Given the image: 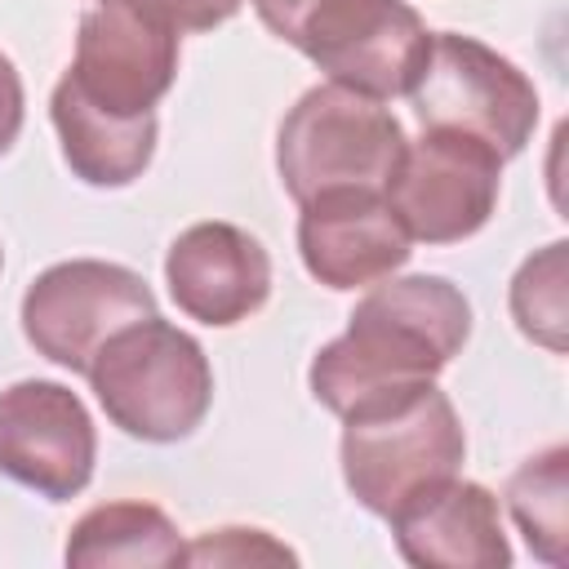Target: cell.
<instances>
[{
	"mask_svg": "<svg viewBox=\"0 0 569 569\" xmlns=\"http://www.w3.org/2000/svg\"><path fill=\"white\" fill-rule=\"evenodd\" d=\"M471 307L440 276L378 284L351 325L311 360V396L338 418L427 387L467 342Z\"/></svg>",
	"mask_w": 569,
	"mask_h": 569,
	"instance_id": "6da1fadb",
	"label": "cell"
},
{
	"mask_svg": "<svg viewBox=\"0 0 569 569\" xmlns=\"http://www.w3.org/2000/svg\"><path fill=\"white\" fill-rule=\"evenodd\" d=\"M342 476L356 502L382 520L458 476L467 458L462 422L431 382L342 418Z\"/></svg>",
	"mask_w": 569,
	"mask_h": 569,
	"instance_id": "7a4b0ae2",
	"label": "cell"
},
{
	"mask_svg": "<svg viewBox=\"0 0 569 569\" xmlns=\"http://www.w3.org/2000/svg\"><path fill=\"white\" fill-rule=\"evenodd\" d=\"M267 31L365 98L409 93L431 31L405 0H253Z\"/></svg>",
	"mask_w": 569,
	"mask_h": 569,
	"instance_id": "3957f363",
	"label": "cell"
},
{
	"mask_svg": "<svg viewBox=\"0 0 569 569\" xmlns=\"http://www.w3.org/2000/svg\"><path fill=\"white\" fill-rule=\"evenodd\" d=\"M89 382L107 418L138 440H182L213 400V373L200 342L160 316L133 320L102 342Z\"/></svg>",
	"mask_w": 569,
	"mask_h": 569,
	"instance_id": "277c9868",
	"label": "cell"
},
{
	"mask_svg": "<svg viewBox=\"0 0 569 569\" xmlns=\"http://www.w3.org/2000/svg\"><path fill=\"white\" fill-rule=\"evenodd\" d=\"M405 156L400 120L347 84H316L280 124L276 164L284 191L302 204L333 187L387 191Z\"/></svg>",
	"mask_w": 569,
	"mask_h": 569,
	"instance_id": "5b68a950",
	"label": "cell"
},
{
	"mask_svg": "<svg viewBox=\"0 0 569 569\" xmlns=\"http://www.w3.org/2000/svg\"><path fill=\"white\" fill-rule=\"evenodd\" d=\"M409 102L427 129L480 138L502 160L516 156L538 124V89L529 76L458 31L431 36L422 71L409 84Z\"/></svg>",
	"mask_w": 569,
	"mask_h": 569,
	"instance_id": "8992f818",
	"label": "cell"
},
{
	"mask_svg": "<svg viewBox=\"0 0 569 569\" xmlns=\"http://www.w3.org/2000/svg\"><path fill=\"white\" fill-rule=\"evenodd\" d=\"M498 182L502 156L493 147L453 129H427L413 147L405 142V156L382 196L409 240L453 244L489 222Z\"/></svg>",
	"mask_w": 569,
	"mask_h": 569,
	"instance_id": "52a82bcc",
	"label": "cell"
},
{
	"mask_svg": "<svg viewBox=\"0 0 569 569\" xmlns=\"http://www.w3.org/2000/svg\"><path fill=\"white\" fill-rule=\"evenodd\" d=\"M147 316H156V293L147 280L98 258L49 267L22 298L27 342L71 373H89L102 342Z\"/></svg>",
	"mask_w": 569,
	"mask_h": 569,
	"instance_id": "ba28073f",
	"label": "cell"
},
{
	"mask_svg": "<svg viewBox=\"0 0 569 569\" xmlns=\"http://www.w3.org/2000/svg\"><path fill=\"white\" fill-rule=\"evenodd\" d=\"M178 76V31L147 18L124 0H107L84 13L76 36V62L62 80L98 111L156 116V102Z\"/></svg>",
	"mask_w": 569,
	"mask_h": 569,
	"instance_id": "9c48e42d",
	"label": "cell"
},
{
	"mask_svg": "<svg viewBox=\"0 0 569 569\" xmlns=\"http://www.w3.org/2000/svg\"><path fill=\"white\" fill-rule=\"evenodd\" d=\"M93 422L62 382L27 378L0 391V471L49 502L76 498L93 476Z\"/></svg>",
	"mask_w": 569,
	"mask_h": 569,
	"instance_id": "30bf717a",
	"label": "cell"
},
{
	"mask_svg": "<svg viewBox=\"0 0 569 569\" xmlns=\"http://www.w3.org/2000/svg\"><path fill=\"white\" fill-rule=\"evenodd\" d=\"M298 249L307 271L329 289H356L391 276L409 258V236L382 191L333 187L302 200Z\"/></svg>",
	"mask_w": 569,
	"mask_h": 569,
	"instance_id": "8fae6325",
	"label": "cell"
},
{
	"mask_svg": "<svg viewBox=\"0 0 569 569\" xmlns=\"http://www.w3.org/2000/svg\"><path fill=\"white\" fill-rule=\"evenodd\" d=\"M164 280L173 302L191 320L236 325L267 302L271 258L249 231L231 222H196L173 240L164 258Z\"/></svg>",
	"mask_w": 569,
	"mask_h": 569,
	"instance_id": "7c38bea8",
	"label": "cell"
},
{
	"mask_svg": "<svg viewBox=\"0 0 569 569\" xmlns=\"http://www.w3.org/2000/svg\"><path fill=\"white\" fill-rule=\"evenodd\" d=\"M396 547L409 565L440 569H502L511 565V547L498 520V502L489 489L471 480H445L440 489L413 498L391 516Z\"/></svg>",
	"mask_w": 569,
	"mask_h": 569,
	"instance_id": "4fadbf2b",
	"label": "cell"
},
{
	"mask_svg": "<svg viewBox=\"0 0 569 569\" xmlns=\"http://www.w3.org/2000/svg\"><path fill=\"white\" fill-rule=\"evenodd\" d=\"M49 111H53V129L62 138V156L76 178L93 187H124L151 164L156 116L98 111L89 98L71 89V80H58Z\"/></svg>",
	"mask_w": 569,
	"mask_h": 569,
	"instance_id": "5bb4252c",
	"label": "cell"
},
{
	"mask_svg": "<svg viewBox=\"0 0 569 569\" xmlns=\"http://www.w3.org/2000/svg\"><path fill=\"white\" fill-rule=\"evenodd\" d=\"M169 516L151 502H102L71 529L67 565H182Z\"/></svg>",
	"mask_w": 569,
	"mask_h": 569,
	"instance_id": "9a60e30c",
	"label": "cell"
},
{
	"mask_svg": "<svg viewBox=\"0 0 569 569\" xmlns=\"http://www.w3.org/2000/svg\"><path fill=\"white\" fill-rule=\"evenodd\" d=\"M507 507L529 542L533 556L547 565L565 560V449H547L529 458L511 485H507Z\"/></svg>",
	"mask_w": 569,
	"mask_h": 569,
	"instance_id": "2e32d148",
	"label": "cell"
},
{
	"mask_svg": "<svg viewBox=\"0 0 569 569\" xmlns=\"http://www.w3.org/2000/svg\"><path fill=\"white\" fill-rule=\"evenodd\" d=\"M511 316L525 338L565 351V240L529 258L511 280Z\"/></svg>",
	"mask_w": 569,
	"mask_h": 569,
	"instance_id": "e0dca14e",
	"label": "cell"
},
{
	"mask_svg": "<svg viewBox=\"0 0 569 569\" xmlns=\"http://www.w3.org/2000/svg\"><path fill=\"white\" fill-rule=\"evenodd\" d=\"M187 565H258V560H289L293 565V551L280 547L271 533L262 529H218V533H204L196 538L187 551H182Z\"/></svg>",
	"mask_w": 569,
	"mask_h": 569,
	"instance_id": "ac0fdd59",
	"label": "cell"
},
{
	"mask_svg": "<svg viewBox=\"0 0 569 569\" xmlns=\"http://www.w3.org/2000/svg\"><path fill=\"white\" fill-rule=\"evenodd\" d=\"M133 9H142L147 18L173 27V31H209L218 22H227L244 0H124Z\"/></svg>",
	"mask_w": 569,
	"mask_h": 569,
	"instance_id": "d6986e66",
	"label": "cell"
},
{
	"mask_svg": "<svg viewBox=\"0 0 569 569\" xmlns=\"http://www.w3.org/2000/svg\"><path fill=\"white\" fill-rule=\"evenodd\" d=\"M18 129H22V80L13 62L0 53V156L13 147Z\"/></svg>",
	"mask_w": 569,
	"mask_h": 569,
	"instance_id": "ffe728a7",
	"label": "cell"
}]
</instances>
